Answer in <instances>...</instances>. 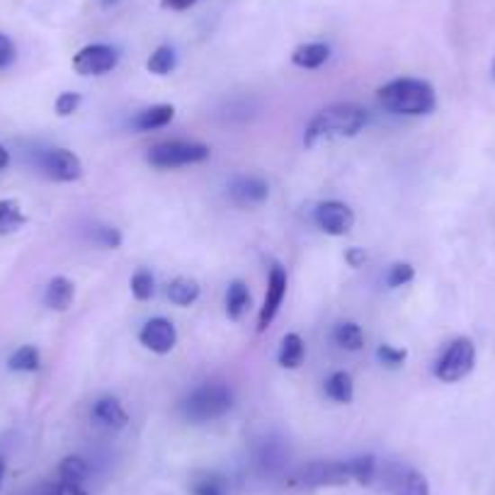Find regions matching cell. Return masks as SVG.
I'll return each mask as SVG.
<instances>
[{"label":"cell","instance_id":"11","mask_svg":"<svg viewBox=\"0 0 495 495\" xmlns=\"http://www.w3.org/2000/svg\"><path fill=\"white\" fill-rule=\"evenodd\" d=\"M284 296H287V272L282 270L280 265H274L270 270V280H267V294H265L263 309H260V316H257V330L260 333H265L272 320H274V316L280 313Z\"/></svg>","mask_w":495,"mask_h":495},{"label":"cell","instance_id":"10","mask_svg":"<svg viewBox=\"0 0 495 495\" xmlns=\"http://www.w3.org/2000/svg\"><path fill=\"white\" fill-rule=\"evenodd\" d=\"M313 221H316L320 231L338 238V236H345V233L352 231V226H355V212L345 202H320L319 207H316V214H313Z\"/></svg>","mask_w":495,"mask_h":495},{"label":"cell","instance_id":"34","mask_svg":"<svg viewBox=\"0 0 495 495\" xmlns=\"http://www.w3.org/2000/svg\"><path fill=\"white\" fill-rule=\"evenodd\" d=\"M44 495H90V493L83 486L58 481V483H54V486H49L47 490H44Z\"/></svg>","mask_w":495,"mask_h":495},{"label":"cell","instance_id":"13","mask_svg":"<svg viewBox=\"0 0 495 495\" xmlns=\"http://www.w3.org/2000/svg\"><path fill=\"white\" fill-rule=\"evenodd\" d=\"M270 194V187L263 177L257 176H236L229 180V197L240 207H257Z\"/></svg>","mask_w":495,"mask_h":495},{"label":"cell","instance_id":"16","mask_svg":"<svg viewBox=\"0 0 495 495\" xmlns=\"http://www.w3.org/2000/svg\"><path fill=\"white\" fill-rule=\"evenodd\" d=\"M73 296H76V287L68 277H54L47 284L44 292V304L51 311H68V306L73 304Z\"/></svg>","mask_w":495,"mask_h":495},{"label":"cell","instance_id":"41","mask_svg":"<svg viewBox=\"0 0 495 495\" xmlns=\"http://www.w3.org/2000/svg\"><path fill=\"white\" fill-rule=\"evenodd\" d=\"M490 71H493V78H495V58H493V66H490Z\"/></svg>","mask_w":495,"mask_h":495},{"label":"cell","instance_id":"1","mask_svg":"<svg viewBox=\"0 0 495 495\" xmlns=\"http://www.w3.org/2000/svg\"><path fill=\"white\" fill-rule=\"evenodd\" d=\"M376 100L386 112L403 117H423L437 107V95L428 80L396 78L386 83L376 93Z\"/></svg>","mask_w":495,"mask_h":495},{"label":"cell","instance_id":"18","mask_svg":"<svg viewBox=\"0 0 495 495\" xmlns=\"http://www.w3.org/2000/svg\"><path fill=\"white\" fill-rule=\"evenodd\" d=\"M306 360V345L302 340L299 333H287V336L282 338L280 352H277V362H280V367L284 369H299L304 364Z\"/></svg>","mask_w":495,"mask_h":495},{"label":"cell","instance_id":"7","mask_svg":"<svg viewBox=\"0 0 495 495\" xmlns=\"http://www.w3.org/2000/svg\"><path fill=\"white\" fill-rule=\"evenodd\" d=\"M40 168L49 180H57V183H76L83 177V163L68 148H49L41 153Z\"/></svg>","mask_w":495,"mask_h":495},{"label":"cell","instance_id":"9","mask_svg":"<svg viewBox=\"0 0 495 495\" xmlns=\"http://www.w3.org/2000/svg\"><path fill=\"white\" fill-rule=\"evenodd\" d=\"M299 481L306 488H330L347 486L352 481L350 464L347 462H313L302 469Z\"/></svg>","mask_w":495,"mask_h":495},{"label":"cell","instance_id":"24","mask_svg":"<svg viewBox=\"0 0 495 495\" xmlns=\"http://www.w3.org/2000/svg\"><path fill=\"white\" fill-rule=\"evenodd\" d=\"M347 464H350V473L355 483H360V486H372L376 481L379 462H376L374 454L355 456V459H347Z\"/></svg>","mask_w":495,"mask_h":495},{"label":"cell","instance_id":"15","mask_svg":"<svg viewBox=\"0 0 495 495\" xmlns=\"http://www.w3.org/2000/svg\"><path fill=\"white\" fill-rule=\"evenodd\" d=\"M176 120V107L173 104H153L148 110H141L131 120V127L136 131H156V129L168 127Z\"/></svg>","mask_w":495,"mask_h":495},{"label":"cell","instance_id":"20","mask_svg":"<svg viewBox=\"0 0 495 495\" xmlns=\"http://www.w3.org/2000/svg\"><path fill=\"white\" fill-rule=\"evenodd\" d=\"M24 224H27V216H24L20 202L0 200V236L20 231Z\"/></svg>","mask_w":495,"mask_h":495},{"label":"cell","instance_id":"12","mask_svg":"<svg viewBox=\"0 0 495 495\" xmlns=\"http://www.w3.org/2000/svg\"><path fill=\"white\" fill-rule=\"evenodd\" d=\"M139 340L146 350L156 352V355H168L177 345V330L168 319H151L139 330Z\"/></svg>","mask_w":495,"mask_h":495},{"label":"cell","instance_id":"5","mask_svg":"<svg viewBox=\"0 0 495 495\" xmlns=\"http://www.w3.org/2000/svg\"><path fill=\"white\" fill-rule=\"evenodd\" d=\"M473 364H476V345L469 338H456L435 364V376L439 382L456 383L472 374Z\"/></svg>","mask_w":495,"mask_h":495},{"label":"cell","instance_id":"40","mask_svg":"<svg viewBox=\"0 0 495 495\" xmlns=\"http://www.w3.org/2000/svg\"><path fill=\"white\" fill-rule=\"evenodd\" d=\"M117 3H120V0H103V8H114Z\"/></svg>","mask_w":495,"mask_h":495},{"label":"cell","instance_id":"35","mask_svg":"<svg viewBox=\"0 0 495 495\" xmlns=\"http://www.w3.org/2000/svg\"><path fill=\"white\" fill-rule=\"evenodd\" d=\"M15 61V44L10 37L0 34V68H8Z\"/></svg>","mask_w":495,"mask_h":495},{"label":"cell","instance_id":"19","mask_svg":"<svg viewBox=\"0 0 495 495\" xmlns=\"http://www.w3.org/2000/svg\"><path fill=\"white\" fill-rule=\"evenodd\" d=\"M333 343L340 350L357 352L364 347V330L357 323H352V320H343V323H338L333 328Z\"/></svg>","mask_w":495,"mask_h":495},{"label":"cell","instance_id":"30","mask_svg":"<svg viewBox=\"0 0 495 495\" xmlns=\"http://www.w3.org/2000/svg\"><path fill=\"white\" fill-rule=\"evenodd\" d=\"M416 277V270H413V265L410 263H396L389 267V274H386V284L389 289H399L410 284Z\"/></svg>","mask_w":495,"mask_h":495},{"label":"cell","instance_id":"36","mask_svg":"<svg viewBox=\"0 0 495 495\" xmlns=\"http://www.w3.org/2000/svg\"><path fill=\"white\" fill-rule=\"evenodd\" d=\"M345 260L350 263V267H360V265L367 260V253H364L362 248H350V250H347V256H345Z\"/></svg>","mask_w":495,"mask_h":495},{"label":"cell","instance_id":"29","mask_svg":"<svg viewBox=\"0 0 495 495\" xmlns=\"http://www.w3.org/2000/svg\"><path fill=\"white\" fill-rule=\"evenodd\" d=\"M131 294L139 302H148L156 294V280H153L151 270L141 267V270L134 272V277H131Z\"/></svg>","mask_w":495,"mask_h":495},{"label":"cell","instance_id":"6","mask_svg":"<svg viewBox=\"0 0 495 495\" xmlns=\"http://www.w3.org/2000/svg\"><path fill=\"white\" fill-rule=\"evenodd\" d=\"M376 479H382V486L386 488L389 495H430L428 479L408 464H383V469H379Z\"/></svg>","mask_w":495,"mask_h":495},{"label":"cell","instance_id":"26","mask_svg":"<svg viewBox=\"0 0 495 495\" xmlns=\"http://www.w3.org/2000/svg\"><path fill=\"white\" fill-rule=\"evenodd\" d=\"M190 493L192 495H229V486H226L224 476L204 472V473H197V476L192 479Z\"/></svg>","mask_w":495,"mask_h":495},{"label":"cell","instance_id":"4","mask_svg":"<svg viewBox=\"0 0 495 495\" xmlns=\"http://www.w3.org/2000/svg\"><path fill=\"white\" fill-rule=\"evenodd\" d=\"M212 156L207 144H197V141H163V144L153 146L146 160L153 168L173 170L184 168V166H194V163H204Z\"/></svg>","mask_w":495,"mask_h":495},{"label":"cell","instance_id":"38","mask_svg":"<svg viewBox=\"0 0 495 495\" xmlns=\"http://www.w3.org/2000/svg\"><path fill=\"white\" fill-rule=\"evenodd\" d=\"M8 163H10V153L5 151V146L0 144V170L8 168Z\"/></svg>","mask_w":495,"mask_h":495},{"label":"cell","instance_id":"28","mask_svg":"<svg viewBox=\"0 0 495 495\" xmlns=\"http://www.w3.org/2000/svg\"><path fill=\"white\" fill-rule=\"evenodd\" d=\"M176 66L177 54L176 49L168 47V44H163V47L156 49L151 57H148V61H146V68L151 73H156V76H168V73L176 71Z\"/></svg>","mask_w":495,"mask_h":495},{"label":"cell","instance_id":"32","mask_svg":"<svg viewBox=\"0 0 495 495\" xmlns=\"http://www.w3.org/2000/svg\"><path fill=\"white\" fill-rule=\"evenodd\" d=\"M376 360L382 362L383 367L399 369L403 367V362L408 360V352L399 350V347H393V345H382V347L376 350Z\"/></svg>","mask_w":495,"mask_h":495},{"label":"cell","instance_id":"14","mask_svg":"<svg viewBox=\"0 0 495 495\" xmlns=\"http://www.w3.org/2000/svg\"><path fill=\"white\" fill-rule=\"evenodd\" d=\"M93 418H95L97 423L104 425V428H112V430H122V428H127L129 423V413L124 410V406L120 403V399H114V396H103V399H97L93 403Z\"/></svg>","mask_w":495,"mask_h":495},{"label":"cell","instance_id":"31","mask_svg":"<svg viewBox=\"0 0 495 495\" xmlns=\"http://www.w3.org/2000/svg\"><path fill=\"white\" fill-rule=\"evenodd\" d=\"M90 238L95 240L97 246L110 248V250H117L122 246V240H124L120 229H114V226H93Z\"/></svg>","mask_w":495,"mask_h":495},{"label":"cell","instance_id":"37","mask_svg":"<svg viewBox=\"0 0 495 495\" xmlns=\"http://www.w3.org/2000/svg\"><path fill=\"white\" fill-rule=\"evenodd\" d=\"M194 3H197V0H160V5H163V8L177 10V13H180V10H190Z\"/></svg>","mask_w":495,"mask_h":495},{"label":"cell","instance_id":"39","mask_svg":"<svg viewBox=\"0 0 495 495\" xmlns=\"http://www.w3.org/2000/svg\"><path fill=\"white\" fill-rule=\"evenodd\" d=\"M3 479H5V459L0 456V486H3Z\"/></svg>","mask_w":495,"mask_h":495},{"label":"cell","instance_id":"27","mask_svg":"<svg viewBox=\"0 0 495 495\" xmlns=\"http://www.w3.org/2000/svg\"><path fill=\"white\" fill-rule=\"evenodd\" d=\"M88 464L80 456H66L64 462L58 464V481L64 483H76V486H83L86 479H88Z\"/></svg>","mask_w":495,"mask_h":495},{"label":"cell","instance_id":"21","mask_svg":"<svg viewBox=\"0 0 495 495\" xmlns=\"http://www.w3.org/2000/svg\"><path fill=\"white\" fill-rule=\"evenodd\" d=\"M248 306H250L248 284L240 280H233L229 284V292H226V313H229V319L238 320L248 311Z\"/></svg>","mask_w":495,"mask_h":495},{"label":"cell","instance_id":"25","mask_svg":"<svg viewBox=\"0 0 495 495\" xmlns=\"http://www.w3.org/2000/svg\"><path fill=\"white\" fill-rule=\"evenodd\" d=\"M40 364V350H37L34 345H22V347H17V350L8 357L10 372H24V374H30V372H37Z\"/></svg>","mask_w":495,"mask_h":495},{"label":"cell","instance_id":"23","mask_svg":"<svg viewBox=\"0 0 495 495\" xmlns=\"http://www.w3.org/2000/svg\"><path fill=\"white\" fill-rule=\"evenodd\" d=\"M328 399L336 400V403H352L355 399V383L347 372H333L326 382Z\"/></svg>","mask_w":495,"mask_h":495},{"label":"cell","instance_id":"17","mask_svg":"<svg viewBox=\"0 0 495 495\" xmlns=\"http://www.w3.org/2000/svg\"><path fill=\"white\" fill-rule=\"evenodd\" d=\"M328 58H330V47L320 44V41H311V44H302V47L294 49L292 64L306 68V71H313V68H320L326 64Z\"/></svg>","mask_w":495,"mask_h":495},{"label":"cell","instance_id":"3","mask_svg":"<svg viewBox=\"0 0 495 495\" xmlns=\"http://www.w3.org/2000/svg\"><path fill=\"white\" fill-rule=\"evenodd\" d=\"M233 406V393L224 383H204L197 386L187 399L180 403V413L187 423L202 425L226 416Z\"/></svg>","mask_w":495,"mask_h":495},{"label":"cell","instance_id":"8","mask_svg":"<svg viewBox=\"0 0 495 495\" xmlns=\"http://www.w3.org/2000/svg\"><path fill=\"white\" fill-rule=\"evenodd\" d=\"M120 61L117 49L110 44H88L73 57V71L78 76H104Z\"/></svg>","mask_w":495,"mask_h":495},{"label":"cell","instance_id":"33","mask_svg":"<svg viewBox=\"0 0 495 495\" xmlns=\"http://www.w3.org/2000/svg\"><path fill=\"white\" fill-rule=\"evenodd\" d=\"M80 103H83V97H80V93H61V95L57 97V114L58 117H71L73 112H78Z\"/></svg>","mask_w":495,"mask_h":495},{"label":"cell","instance_id":"22","mask_svg":"<svg viewBox=\"0 0 495 495\" xmlns=\"http://www.w3.org/2000/svg\"><path fill=\"white\" fill-rule=\"evenodd\" d=\"M202 289L200 284L190 277H177L168 284V299L176 306H190L200 299Z\"/></svg>","mask_w":495,"mask_h":495},{"label":"cell","instance_id":"2","mask_svg":"<svg viewBox=\"0 0 495 495\" xmlns=\"http://www.w3.org/2000/svg\"><path fill=\"white\" fill-rule=\"evenodd\" d=\"M367 124V112L360 104L340 103L320 110L304 131V144L316 146L328 139H343V136H357Z\"/></svg>","mask_w":495,"mask_h":495}]
</instances>
